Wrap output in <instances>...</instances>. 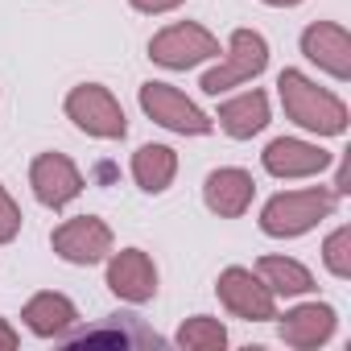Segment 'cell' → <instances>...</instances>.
Listing matches in <instances>:
<instances>
[{"label": "cell", "instance_id": "cell-1", "mask_svg": "<svg viewBox=\"0 0 351 351\" xmlns=\"http://www.w3.org/2000/svg\"><path fill=\"white\" fill-rule=\"evenodd\" d=\"M277 95H281L285 116H289L298 128L318 132V136H343V132H347V104H343L335 91L318 87L314 79H306L302 71L285 66V71L277 75Z\"/></svg>", "mask_w": 351, "mask_h": 351}, {"label": "cell", "instance_id": "cell-2", "mask_svg": "<svg viewBox=\"0 0 351 351\" xmlns=\"http://www.w3.org/2000/svg\"><path fill=\"white\" fill-rule=\"evenodd\" d=\"M339 195L330 186H306V191H281L265 203L261 211V232L273 240H293L306 236L310 228H318L330 211H335Z\"/></svg>", "mask_w": 351, "mask_h": 351}, {"label": "cell", "instance_id": "cell-3", "mask_svg": "<svg viewBox=\"0 0 351 351\" xmlns=\"http://www.w3.org/2000/svg\"><path fill=\"white\" fill-rule=\"evenodd\" d=\"M62 108H66V116L75 120V128L87 132V136L124 141V132H128L124 108H120V99H116L104 83H79V87H71V95H66Z\"/></svg>", "mask_w": 351, "mask_h": 351}, {"label": "cell", "instance_id": "cell-4", "mask_svg": "<svg viewBox=\"0 0 351 351\" xmlns=\"http://www.w3.org/2000/svg\"><path fill=\"white\" fill-rule=\"evenodd\" d=\"M265 66H269V42H265L256 29H236L232 42H228L223 62L211 66L199 87H203L207 95H223V91H232V87L252 83L256 75H265Z\"/></svg>", "mask_w": 351, "mask_h": 351}, {"label": "cell", "instance_id": "cell-5", "mask_svg": "<svg viewBox=\"0 0 351 351\" xmlns=\"http://www.w3.org/2000/svg\"><path fill=\"white\" fill-rule=\"evenodd\" d=\"M141 112L169 128V132H178V136H207L215 128V116H207L199 104H191L178 87H169V83H141Z\"/></svg>", "mask_w": 351, "mask_h": 351}, {"label": "cell", "instance_id": "cell-6", "mask_svg": "<svg viewBox=\"0 0 351 351\" xmlns=\"http://www.w3.org/2000/svg\"><path fill=\"white\" fill-rule=\"evenodd\" d=\"M215 54H219V38L211 29H203L199 21H173L161 34H153V42H149V58L165 71H191Z\"/></svg>", "mask_w": 351, "mask_h": 351}, {"label": "cell", "instance_id": "cell-7", "mask_svg": "<svg viewBox=\"0 0 351 351\" xmlns=\"http://www.w3.org/2000/svg\"><path fill=\"white\" fill-rule=\"evenodd\" d=\"M215 293H219L223 310L236 314V318H244V322H269V318H277V298H273V289H269L252 269H244V265L223 269L219 281H215Z\"/></svg>", "mask_w": 351, "mask_h": 351}, {"label": "cell", "instance_id": "cell-8", "mask_svg": "<svg viewBox=\"0 0 351 351\" xmlns=\"http://www.w3.org/2000/svg\"><path fill=\"white\" fill-rule=\"evenodd\" d=\"M50 248L66 261V265H99L112 256V228L99 219V215H75L66 223L54 228L50 236Z\"/></svg>", "mask_w": 351, "mask_h": 351}, {"label": "cell", "instance_id": "cell-9", "mask_svg": "<svg viewBox=\"0 0 351 351\" xmlns=\"http://www.w3.org/2000/svg\"><path fill=\"white\" fill-rule=\"evenodd\" d=\"M29 186H34V199L42 207L62 211L83 195V173L66 153H38L29 165Z\"/></svg>", "mask_w": 351, "mask_h": 351}, {"label": "cell", "instance_id": "cell-10", "mask_svg": "<svg viewBox=\"0 0 351 351\" xmlns=\"http://www.w3.org/2000/svg\"><path fill=\"white\" fill-rule=\"evenodd\" d=\"M108 289L120 302H132V306L153 302V293H157V265H153V256L141 252V248L112 252L108 256Z\"/></svg>", "mask_w": 351, "mask_h": 351}, {"label": "cell", "instance_id": "cell-11", "mask_svg": "<svg viewBox=\"0 0 351 351\" xmlns=\"http://www.w3.org/2000/svg\"><path fill=\"white\" fill-rule=\"evenodd\" d=\"M302 54L318 71H326L330 79H339V83L351 79V34L343 25H335V21H310L302 29Z\"/></svg>", "mask_w": 351, "mask_h": 351}, {"label": "cell", "instance_id": "cell-12", "mask_svg": "<svg viewBox=\"0 0 351 351\" xmlns=\"http://www.w3.org/2000/svg\"><path fill=\"white\" fill-rule=\"evenodd\" d=\"M252 199H256V182H252V173L240 169V165H219V169L207 173V182H203V203L219 219L248 215Z\"/></svg>", "mask_w": 351, "mask_h": 351}, {"label": "cell", "instance_id": "cell-13", "mask_svg": "<svg viewBox=\"0 0 351 351\" xmlns=\"http://www.w3.org/2000/svg\"><path fill=\"white\" fill-rule=\"evenodd\" d=\"M261 165L273 173V178L293 182V178H314V173H322L330 165V153L310 145V141H298V136H277V141L265 145Z\"/></svg>", "mask_w": 351, "mask_h": 351}, {"label": "cell", "instance_id": "cell-14", "mask_svg": "<svg viewBox=\"0 0 351 351\" xmlns=\"http://www.w3.org/2000/svg\"><path fill=\"white\" fill-rule=\"evenodd\" d=\"M277 318H281V314H277ZM335 326H339L335 306H326V302H302V306H293V310L277 322V335H281V343H285V347L310 351V347L330 343Z\"/></svg>", "mask_w": 351, "mask_h": 351}, {"label": "cell", "instance_id": "cell-15", "mask_svg": "<svg viewBox=\"0 0 351 351\" xmlns=\"http://www.w3.org/2000/svg\"><path fill=\"white\" fill-rule=\"evenodd\" d=\"M62 343H71V347H161V335L157 330H149V326H141V318H132V314H112L104 326H95V330H66L62 335Z\"/></svg>", "mask_w": 351, "mask_h": 351}, {"label": "cell", "instance_id": "cell-16", "mask_svg": "<svg viewBox=\"0 0 351 351\" xmlns=\"http://www.w3.org/2000/svg\"><path fill=\"white\" fill-rule=\"evenodd\" d=\"M21 318H25V326H29L38 339H62L66 330L79 326V310H75V302H71L66 293H54V289L34 293V298L25 302Z\"/></svg>", "mask_w": 351, "mask_h": 351}, {"label": "cell", "instance_id": "cell-17", "mask_svg": "<svg viewBox=\"0 0 351 351\" xmlns=\"http://www.w3.org/2000/svg\"><path fill=\"white\" fill-rule=\"evenodd\" d=\"M219 128L232 136V141H252L256 132H265L269 124V95L265 91H240L236 99H223L219 112H215Z\"/></svg>", "mask_w": 351, "mask_h": 351}, {"label": "cell", "instance_id": "cell-18", "mask_svg": "<svg viewBox=\"0 0 351 351\" xmlns=\"http://www.w3.org/2000/svg\"><path fill=\"white\" fill-rule=\"evenodd\" d=\"M178 178V153L169 145H141L132 153V182L145 195H165Z\"/></svg>", "mask_w": 351, "mask_h": 351}, {"label": "cell", "instance_id": "cell-19", "mask_svg": "<svg viewBox=\"0 0 351 351\" xmlns=\"http://www.w3.org/2000/svg\"><path fill=\"white\" fill-rule=\"evenodd\" d=\"M256 277L273 289V298H302L314 289V277L302 261L293 256H261L256 261Z\"/></svg>", "mask_w": 351, "mask_h": 351}, {"label": "cell", "instance_id": "cell-20", "mask_svg": "<svg viewBox=\"0 0 351 351\" xmlns=\"http://www.w3.org/2000/svg\"><path fill=\"white\" fill-rule=\"evenodd\" d=\"M173 343L186 347V351H223L228 347V330L219 318L211 314H195L178 326V335H173Z\"/></svg>", "mask_w": 351, "mask_h": 351}, {"label": "cell", "instance_id": "cell-21", "mask_svg": "<svg viewBox=\"0 0 351 351\" xmlns=\"http://www.w3.org/2000/svg\"><path fill=\"white\" fill-rule=\"evenodd\" d=\"M322 265H326V273L339 277V281L351 277V228H347V223L335 228V232L322 240Z\"/></svg>", "mask_w": 351, "mask_h": 351}, {"label": "cell", "instance_id": "cell-22", "mask_svg": "<svg viewBox=\"0 0 351 351\" xmlns=\"http://www.w3.org/2000/svg\"><path fill=\"white\" fill-rule=\"evenodd\" d=\"M21 232V207L13 203V195L0 186V244H13Z\"/></svg>", "mask_w": 351, "mask_h": 351}, {"label": "cell", "instance_id": "cell-23", "mask_svg": "<svg viewBox=\"0 0 351 351\" xmlns=\"http://www.w3.org/2000/svg\"><path fill=\"white\" fill-rule=\"evenodd\" d=\"M128 5L136 13H149V17H161V13H173L178 5H186V0H128Z\"/></svg>", "mask_w": 351, "mask_h": 351}, {"label": "cell", "instance_id": "cell-24", "mask_svg": "<svg viewBox=\"0 0 351 351\" xmlns=\"http://www.w3.org/2000/svg\"><path fill=\"white\" fill-rule=\"evenodd\" d=\"M17 343H21V335L9 326V318H0V351H17Z\"/></svg>", "mask_w": 351, "mask_h": 351}, {"label": "cell", "instance_id": "cell-25", "mask_svg": "<svg viewBox=\"0 0 351 351\" xmlns=\"http://www.w3.org/2000/svg\"><path fill=\"white\" fill-rule=\"evenodd\" d=\"M261 5H269V9H293V5H302V0H261Z\"/></svg>", "mask_w": 351, "mask_h": 351}]
</instances>
